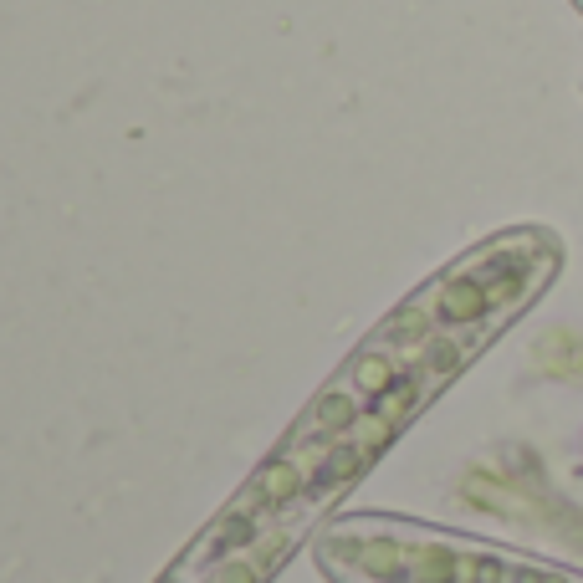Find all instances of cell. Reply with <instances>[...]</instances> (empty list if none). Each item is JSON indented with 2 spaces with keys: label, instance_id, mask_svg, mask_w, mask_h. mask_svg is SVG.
Returning <instances> with one entry per match:
<instances>
[{
  "label": "cell",
  "instance_id": "cell-1",
  "mask_svg": "<svg viewBox=\"0 0 583 583\" xmlns=\"http://www.w3.org/2000/svg\"><path fill=\"white\" fill-rule=\"evenodd\" d=\"M558 261L548 231L522 226L440 266L358 338L205 527L231 548L292 563L318 543L338 502L389 456V445L532 307Z\"/></svg>",
  "mask_w": 583,
  "mask_h": 583
},
{
  "label": "cell",
  "instance_id": "cell-2",
  "mask_svg": "<svg viewBox=\"0 0 583 583\" xmlns=\"http://www.w3.org/2000/svg\"><path fill=\"white\" fill-rule=\"evenodd\" d=\"M282 568L277 563H266L256 553H236L226 543H215V537L200 527L185 553H179L154 583H272Z\"/></svg>",
  "mask_w": 583,
  "mask_h": 583
}]
</instances>
